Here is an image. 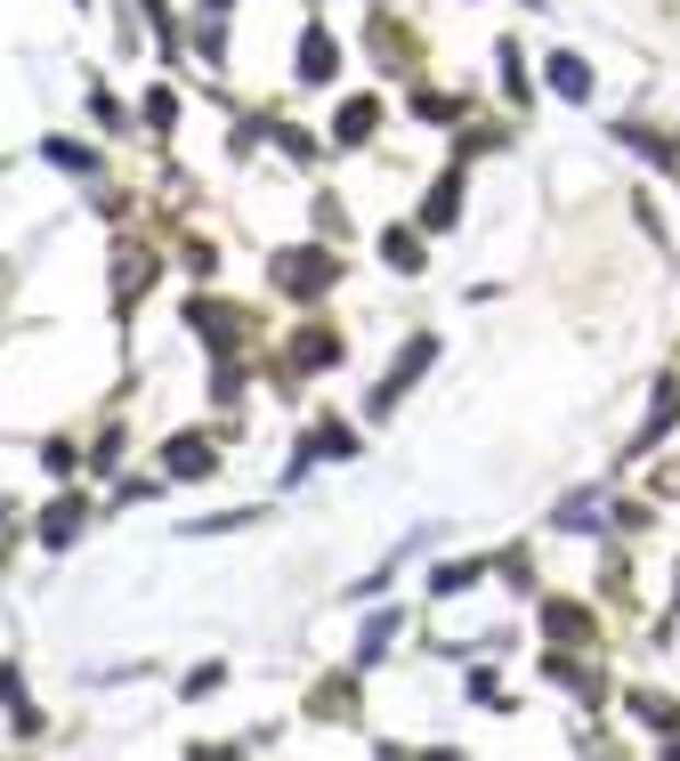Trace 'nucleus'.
<instances>
[{
  "label": "nucleus",
  "mask_w": 680,
  "mask_h": 761,
  "mask_svg": "<svg viewBox=\"0 0 680 761\" xmlns=\"http://www.w3.org/2000/svg\"><path fill=\"white\" fill-rule=\"evenodd\" d=\"M551 81H560V90H567V97H584V81H591V73H584V66H575V57H560V66H551Z\"/></svg>",
  "instance_id": "nucleus-1"
}]
</instances>
